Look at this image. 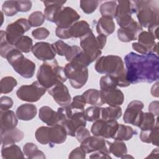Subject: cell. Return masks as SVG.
I'll list each match as a JSON object with an SVG mask.
<instances>
[{"label": "cell", "mask_w": 159, "mask_h": 159, "mask_svg": "<svg viewBox=\"0 0 159 159\" xmlns=\"http://www.w3.org/2000/svg\"><path fill=\"white\" fill-rule=\"evenodd\" d=\"M2 12L6 16H13L19 11L16 6V1H6L2 6Z\"/></svg>", "instance_id": "obj_45"}, {"label": "cell", "mask_w": 159, "mask_h": 159, "mask_svg": "<svg viewBox=\"0 0 159 159\" xmlns=\"http://www.w3.org/2000/svg\"><path fill=\"white\" fill-rule=\"evenodd\" d=\"M117 6V1H106L100 6V12L102 16L114 18Z\"/></svg>", "instance_id": "obj_35"}, {"label": "cell", "mask_w": 159, "mask_h": 159, "mask_svg": "<svg viewBox=\"0 0 159 159\" xmlns=\"http://www.w3.org/2000/svg\"><path fill=\"white\" fill-rule=\"evenodd\" d=\"M14 46L8 42L6 39V32L1 30V43H0V55L1 57L6 58L7 54L12 50Z\"/></svg>", "instance_id": "obj_42"}, {"label": "cell", "mask_w": 159, "mask_h": 159, "mask_svg": "<svg viewBox=\"0 0 159 159\" xmlns=\"http://www.w3.org/2000/svg\"><path fill=\"white\" fill-rule=\"evenodd\" d=\"M95 70L101 74L112 75L118 81V86L125 88L130 83L126 78V70L124 63L119 56L109 55L98 58L94 65Z\"/></svg>", "instance_id": "obj_2"}, {"label": "cell", "mask_w": 159, "mask_h": 159, "mask_svg": "<svg viewBox=\"0 0 159 159\" xmlns=\"http://www.w3.org/2000/svg\"><path fill=\"white\" fill-rule=\"evenodd\" d=\"M158 120H157L154 128L150 130H141L140 139L142 142L152 143L153 145L158 146Z\"/></svg>", "instance_id": "obj_30"}, {"label": "cell", "mask_w": 159, "mask_h": 159, "mask_svg": "<svg viewBox=\"0 0 159 159\" xmlns=\"http://www.w3.org/2000/svg\"><path fill=\"white\" fill-rule=\"evenodd\" d=\"M32 35L35 39L43 40L48 37L50 32L45 27H39L34 29L32 32Z\"/></svg>", "instance_id": "obj_49"}, {"label": "cell", "mask_w": 159, "mask_h": 159, "mask_svg": "<svg viewBox=\"0 0 159 159\" xmlns=\"http://www.w3.org/2000/svg\"><path fill=\"white\" fill-rule=\"evenodd\" d=\"M99 84L101 91H104L116 88L118 86V81L115 76L106 75L101 78Z\"/></svg>", "instance_id": "obj_40"}, {"label": "cell", "mask_w": 159, "mask_h": 159, "mask_svg": "<svg viewBox=\"0 0 159 159\" xmlns=\"http://www.w3.org/2000/svg\"><path fill=\"white\" fill-rule=\"evenodd\" d=\"M80 39V47L82 52L78 56L77 60L88 67L94 60L99 58L102 53L101 50L99 48L96 38L93 32Z\"/></svg>", "instance_id": "obj_6"}, {"label": "cell", "mask_w": 159, "mask_h": 159, "mask_svg": "<svg viewBox=\"0 0 159 159\" xmlns=\"http://www.w3.org/2000/svg\"><path fill=\"white\" fill-rule=\"evenodd\" d=\"M119 123L116 120H104L99 119L93 122L91 132L93 135L102 137L105 139H112L114 136L117 128Z\"/></svg>", "instance_id": "obj_10"}, {"label": "cell", "mask_w": 159, "mask_h": 159, "mask_svg": "<svg viewBox=\"0 0 159 159\" xmlns=\"http://www.w3.org/2000/svg\"><path fill=\"white\" fill-rule=\"evenodd\" d=\"M14 47L21 52L29 53L32 50L33 41L29 36L23 35L17 41Z\"/></svg>", "instance_id": "obj_38"}, {"label": "cell", "mask_w": 159, "mask_h": 159, "mask_svg": "<svg viewBox=\"0 0 159 159\" xmlns=\"http://www.w3.org/2000/svg\"><path fill=\"white\" fill-rule=\"evenodd\" d=\"M6 58L14 70L25 78H31L35 71V64L30 60L24 57L20 51L14 47L7 54Z\"/></svg>", "instance_id": "obj_5"}, {"label": "cell", "mask_w": 159, "mask_h": 159, "mask_svg": "<svg viewBox=\"0 0 159 159\" xmlns=\"http://www.w3.org/2000/svg\"><path fill=\"white\" fill-rule=\"evenodd\" d=\"M122 114V109L120 106H109L102 107L101 119L104 120H117Z\"/></svg>", "instance_id": "obj_33"}, {"label": "cell", "mask_w": 159, "mask_h": 159, "mask_svg": "<svg viewBox=\"0 0 159 159\" xmlns=\"http://www.w3.org/2000/svg\"><path fill=\"white\" fill-rule=\"evenodd\" d=\"M80 19V16L73 8L63 7L58 13L55 23L61 28H69Z\"/></svg>", "instance_id": "obj_16"}, {"label": "cell", "mask_w": 159, "mask_h": 159, "mask_svg": "<svg viewBox=\"0 0 159 159\" xmlns=\"http://www.w3.org/2000/svg\"><path fill=\"white\" fill-rule=\"evenodd\" d=\"M158 153H159V152H158V148H155L154 150H152V152H151L150 155H148L147 158H153V155H155L158 156Z\"/></svg>", "instance_id": "obj_62"}, {"label": "cell", "mask_w": 159, "mask_h": 159, "mask_svg": "<svg viewBox=\"0 0 159 159\" xmlns=\"http://www.w3.org/2000/svg\"><path fill=\"white\" fill-rule=\"evenodd\" d=\"M135 14V7L133 1H117L115 18L120 27L127 25L133 19L132 15Z\"/></svg>", "instance_id": "obj_11"}, {"label": "cell", "mask_w": 159, "mask_h": 159, "mask_svg": "<svg viewBox=\"0 0 159 159\" xmlns=\"http://www.w3.org/2000/svg\"><path fill=\"white\" fill-rule=\"evenodd\" d=\"M39 116L40 119L48 126L58 124V116L57 112L53 111L49 106H42L39 109Z\"/></svg>", "instance_id": "obj_27"}, {"label": "cell", "mask_w": 159, "mask_h": 159, "mask_svg": "<svg viewBox=\"0 0 159 159\" xmlns=\"http://www.w3.org/2000/svg\"><path fill=\"white\" fill-rule=\"evenodd\" d=\"M132 47L135 51L142 55H147L149 53L148 50L139 42L133 43L132 44Z\"/></svg>", "instance_id": "obj_56"}, {"label": "cell", "mask_w": 159, "mask_h": 159, "mask_svg": "<svg viewBox=\"0 0 159 159\" xmlns=\"http://www.w3.org/2000/svg\"><path fill=\"white\" fill-rule=\"evenodd\" d=\"M134 158V157L131 155H129L127 154H125V155H124L121 158Z\"/></svg>", "instance_id": "obj_63"}, {"label": "cell", "mask_w": 159, "mask_h": 159, "mask_svg": "<svg viewBox=\"0 0 159 159\" xmlns=\"http://www.w3.org/2000/svg\"><path fill=\"white\" fill-rule=\"evenodd\" d=\"M138 42L145 47L149 53L158 55V43L155 42V37L149 32L142 31L137 37Z\"/></svg>", "instance_id": "obj_23"}, {"label": "cell", "mask_w": 159, "mask_h": 159, "mask_svg": "<svg viewBox=\"0 0 159 159\" xmlns=\"http://www.w3.org/2000/svg\"><path fill=\"white\" fill-rule=\"evenodd\" d=\"M148 111L155 116H158L159 112V102L158 101L152 102L148 106Z\"/></svg>", "instance_id": "obj_57"}, {"label": "cell", "mask_w": 159, "mask_h": 159, "mask_svg": "<svg viewBox=\"0 0 159 159\" xmlns=\"http://www.w3.org/2000/svg\"><path fill=\"white\" fill-rule=\"evenodd\" d=\"M80 7L86 14H91L95 11L99 5V1L96 0H81Z\"/></svg>", "instance_id": "obj_44"}, {"label": "cell", "mask_w": 159, "mask_h": 159, "mask_svg": "<svg viewBox=\"0 0 159 159\" xmlns=\"http://www.w3.org/2000/svg\"><path fill=\"white\" fill-rule=\"evenodd\" d=\"M71 38H80L93 32L89 24L86 20H78L68 28Z\"/></svg>", "instance_id": "obj_25"}, {"label": "cell", "mask_w": 159, "mask_h": 159, "mask_svg": "<svg viewBox=\"0 0 159 159\" xmlns=\"http://www.w3.org/2000/svg\"><path fill=\"white\" fill-rule=\"evenodd\" d=\"M47 89L36 81L29 85H22L16 91L17 96L22 101L29 102L38 101L45 93Z\"/></svg>", "instance_id": "obj_8"}, {"label": "cell", "mask_w": 159, "mask_h": 159, "mask_svg": "<svg viewBox=\"0 0 159 159\" xmlns=\"http://www.w3.org/2000/svg\"><path fill=\"white\" fill-rule=\"evenodd\" d=\"M86 153L81 147H78L73 149L70 153L69 158H85Z\"/></svg>", "instance_id": "obj_54"}, {"label": "cell", "mask_w": 159, "mask_h": 159, "mask_svg": "<svg viewBox=\"0 0 159 159\" xmlns=\"http://www.w3.org/2000/svg\"><path fill=\"white\" fill-rule=\"evenodd\" d=\"M44 4V15L45 19L51 22H55L56 18L63 7V4L66 2L65 1H42Z\"/></svg>", "instance_id": "obj_22"}, {"label": "cell", "mask_w": 159, "mask_h": 159, "mask_svg": "<svg viewBox=\"0 0 159 159\" xmlns=\"http://www.w3.org/2000/svg\"><path fill=\"white\" fill-rule=\"evenodd\" d=\"M148 31L151 33L156 39H158V25H153L148 28Z\"/></svg>", "instance_id": "obj_60"}, {"label": "cell", "mask_w": 159, "mask_h": 159, "mask_svg": "<svg viewBox=\"0 0 159 159\" xmlns=\"http://www.w3.org/2000/svg\"><path fill=\"white\" fill-rule=\"evenodd\" d=\"M31 26L29 20L25 18H20L15 22L9 24L6 30L7 40L12 45L14 46L17 41L27 32Z\"/></svg>", "instance_id": "obj_9"}, {"label": "cell", "mask_w": 159, "mask_h": 159, "mask_svg": "<svg viewBox=\"0 0 159 159\" xmlns=\"http://www.w3.org/2000/svg\"><path fill=\"white\" fill-rule=\"evenodd\" d=\"M45 19L44 14L41 11H35L29 16V22L31 27H39L42 25Z\"/></svg>", "instance_id": "obj_43"}, {"label": "cell", "mask_w": 159, "mask_h": 159, "mask_svg": "<svg viewBox=\"0 0 159 159\" xmlns=\"http://www.w3.org/2000/svg\"><path fill=\"white\" fill-rule=\"evenodd\" d=\"M23 152L28 158H46L44 153L38 149V147L32 142H27L23 147Z\"/></svg>", "instance_id": "obj_34"}, {"label": "cell", "mask_w": 159, "mask_h": 159, "mask_svg": "<svg viewBox=\"0 0 159 159\" xmlns=\"http://www.w3.org/2000/svg\"><path fill=\"white\" fill-rule=\"evenodd\" d=\"M90 158H102V159H109L112 158V157L110 156V154L102 152H94L93 153H92L89 156Z\"/></svg>", "instance_id": "obj_58"}, {"label": "cell", "mask_w": 159, "mask_h": 159, "mask_svg": "<svg viewBox=\"0 0 159 159\" xmlns=\"http://www.w3.org/2000/svg\"><path fill=\"white\" fill-rule=\"evenodd\" d=\"M33 55L39 60L48 61L55 58L56 52L52 44L45 42L35 43L32 48Z\"/></svg>", "instance_id": "obj_17"}, {"label": "cell", "mask_w": 159, "mask_h": 159, "mask_svg": "<svg viewBox=\"0 0 159 159\" xmlns=\"http://www.w3.org/2000/svg\"><path fill=\"white\" fill-rule=\"evenodd\" d=\"M111 142L98 136H89L81 143L80 147L86 153L99 151L108 154L111 153L110 146Z\"/></svg>", "instance_id": "obj_13"}, {"label": "cell", "mask_w": 159, "mask_h": 159, "mask_svg": "<svg viewBox=\"0 0 159 159\" xmlns=\"http://www.w3.org/2000/svg\"><path fill=\"white\" fill-rule=\"evenodd\" d=\"M126 78L130 84L153 83L159 79V58L156 53L139 55L134 52L124 57Z\"/></svg>", "instance_id": "obj_1"}, {"label": "cell", "mask_w": 159, "mask_h": 159, "mask_svg": "<svg viewBox=\"0 0 159 159\" xmlns=\"http://www.w3.org/2000/svg\"><path fill=\"white\" fill-rule=\"evenodd\" d=\"M48 127L41 126L39 127L35 133V136L38 141L42 145L48 144Z\"/></svg>", "instance_id": "obj_46"}, {"label": "cell", "mask_w": 159, "mask_h": 159, "mask_svg": "<svg viewBox=\"0 0 159 159\" xmlns=\"http://www.w3.org/2000/svg\"><path fill=\"white\" fill-rule=\"evenodd\" d=\"M111 153H112L117 158H122L127 153V148L123 141L115 140L111 143L110 146Z\"/></svg>", "instance_id": "obj_39"}, {"label": "cell", "mask_w": 159, "mask_h": 159, "mask_svg": "<svg viewBox=\"0 0 159 159\" xmlns=\"http://www.w3.org/2000/svg\"><path fill=\"white\" fill-rule=\"evenodd\" d=\"M101 98L104 104L109 106H120L124 101V95L122 91L117 88L100 91Z\"/></svg>", "instance_id": "obj_19"}, {"label": "cell", "mask_w": 159, "mask_h": 159, "mask_svg": "<svg viewBox=\"0 0 159 159\" xmlns=\"http://www.w3.org/2000/svg\"><path fill=\"white\" fill-rule=\"evenodd\" d=\"M89 136H91L90 132L85 127H81L78 128L75 132V137L80 143L83 142Z\"/></svg>", "instance_id": "obj_50"}, {"label": "cell", "mask_w": 159, "mask_h": 159, "mask_svg": "<svg viewBox=\"0 0 159 159\" xmlns=\"http://www.w3.org/2000/svg\"><path fill=\"white\" fill-rule=\"evenodd\" d=\"M81 52H82V49L80 47L77 45H71L70 49V51L68 52L67 55H65L66 60L68 61L71 62Z\"/></svg>", "instance_id": "obj_53"}, {"label": "cell", "mask_w": 159, "mask_h": 159, "mask_svg": "<svg viewBox=\"0 0 159 159\" xmlns=\"http://www.w3.org/2000/svg\"><path fill=\"white\" fill-rule=\"evenodd\" d=\"M56 35L61 39H67L71 38L68 28H61L57 27L55 30Z\"/></svg>", "instance_id": "obj_55"}, {"label": "cell", "mask_w": 159, "mask_h": 159, "mask_svg": "<svg viewBox=\"0 0 159 159\" xmlns=\"http://www.w3.org/2000/svg\"><path fill=\"white\" fill-rule=\"evenodd\" d=\"M37 113V109L35 105L26 103L19 106L17 110L16 114L17 117L21 120H30L33 119Z\"/></svg>", "instance_id": "obj_26"}, {"label": "cell", "mask_w": 159, "mask_h": 159, "mask_svg": "<svg viewBox=\"0 0 159 159\" xmlns=\"http://www.w3.org/2000/svg\"><path fill=\"white\" fill-rule=\"evenodd\" d=\"M86 101L83 95H77L73 97L72 102L70 104L71 107L76 111H84Z\"/></svg>", "instance_id": "obj_48"}, {"label": "cell", "mask_w": 159, "mask_h": 159, "mask_svg": "<svg viewBox=\"0 0 159 159\" xmlns=\"http://www.w3.org/2000/svg\"><path fill=\"white\" fill-rule=\"evenodd\" d=\"M135 14L139 24L148 28L159 24V8L158 1H133Z\"/></svg>", "instance_id": "obj_4"}, {"label": "cell", "mask_w": 159, "mask_h": 159, "mask_svg": "<svg viewBox=\"0 0 159 159\" xmlns=\"http://www.w3.org/2000/svg\"><path fill=\"white\" fill-rule=\"evenodd\" d=\"M84 111L74 109L73 112L61 123V125L65 129L67 135L75 137V132L78 128L86 127L87 120L84 114Z\"/></svg>", "instance_id": "obj_14"}, {"label": "cell", "mask_w": 159, "mask_h": 159, "mask_svg": "<svg viewBox=\"0 0 159 159\" xmlns=\"http://www.w3.org/2000/svg\"><path fill=\"white\" fill-rule=\"evenodd\" d=\"M47 91L51 95L54 101L60 106H68L71 103V96L68 88L63 83L58 84Z\"/></svg>", "instance_id": "obj_18"}, {"label": "cell", "mask_w": 159, "mask_h": 159, "mask_svg": "<svg viewBox=\"0 0 159 159\" xmlns=\"http://www.w3.org/2000/svg\"><path fill=\"white\" fill-rule=\"evenodd\" d=\"M96 40L98 43V45L99 47V48L102 50L106 45L107 37L103 34H98V35L96 37Z\"/></svg>", "instance_id": "obj_59"}, {"label": "cell", "mask_w": 159, "mask_h": 159, "mask_svg": "<svg viewBox=\"0 0 159 159\" xmlns=\"http://www.w3.org/2000/svg\"><path fill=\"white\" fill-rule=\"evenodd\" d=\"M158 81H157V83L152 86V88H151V94L153 97H158Z\"/></svg>", "instance_id": "obj_61"}, {"label": "cell", "mask_w": 159, "mask_h": 159, "mask_svg": "<svg viewBox=\"0 0 159 159\" xmlns=\"http://www.w3.org/2000/svg\"><path fill=\"white\" fill-rule=\"evenodd\" d=\"M143 103L138 100L131 101L127 106L123 116L125 123L139 127L142 122L143 112Z\"/></svg>", "instance_id": "obj_12"}, {"label": "cell", "mask_w": 159, "mask_h": 159, "mask_svg": "<svg viewBox=\"0 0 159 159\" xmlns=\"http://www.w3.org/2000/svg\"><path fill=\"white\" fill-rule=\"evenodd\" d=\"M158 120V118L155 119V116L151 112H143L142 122L139 126L141 130H150L154 128L156 123Z\"/></svg>", "instance_id": "obj_36"}, {"label": "cell", "mask_w": 159, "mask_h": 159, "mask_svg": "<svg viewBox=\"0 0 159 159\" xmlns=\"http://www.w3.org/2000/svg\"><path fill=\"white\" fill-rule=\"evenodd\" d=\"M86 103L94 106L100 107L104 104L101 98L100 91L96 89H89L83 93Z\"/></svg>", "instance_id": "obj_32"}, {"label": "cell", "mask_w": 159, "mask_h": 159, "mask_svg": "<svg viewBox=\"0 0 159 159\" xmlns=\"http://www.w3.org/2000/svg\"><path fill=\"white\" fill-rule=\"evenodd\" d=\"M17 84V80L12 76H5L0 82V91L2 94H7L12 91Z\"/></svg>", "instance_id": "obj_37"}, {"label": "cell", "mask_w": 159, "mask_h": 159, "mask_svg": "<svg viewBox=\"0 0 159 159\" xmlns=\"http://www.w3.org/2000/svg\"><path fill=\"white\" fill-rule=\"evenodd\" d=\"M32 6L30 1H16V6L19 12H28L31 9Z\"/></svg>", "instance_id": "obj_52"}, {"label": "cell", "mask_w": 159, "mask_h": 159, "mask_svg": "<svg viewBox=\"0 0 159 159\" xmlns=\"http://www.w3.org/2000/svg\"><path fill=\"white\" fill-rule=\"evenodd\" d=\"M115 28L116 25L113 19L104 16L98 19L96 26L97 33L98 34H103L106 37L112 34L114 32Z\"/></svg>", "instance_id": "obj_24"}, {"label": "cell", "mask_w": 159, "mask_h": 159, "mask_svg": "<svg viewBox=\"0 0 159 159\" xmlns=\"http://www.w3.org/2000/svg\"><path fill=\"white\" fill-rule=\"evenodd\" d=\"M64 71L73 88H81L88 81V67L78 62L71 61L67 63L64 68Z\"/></svg>", "instance_id": "obj_7"}, {"label": "cell", "mask_w": 159, "mask_h": 159, "mask_svg": "<svg viewBox=\"0 0 159 159\" xmlns=\"http://www.w3.org/2000/svg\"><path fill=\"white\" fill-rule=\"evenodd\" d=\"M102 107L92 106L88 107L84 111V114L86 120L89 122H94L101 119Z\"/></svg>", "instance_id": "obj_41"}, {"label": "cell", "mask_w": 159, "mask_h": 159, "mask_svg": "<svg viewBox=\"0 0 159 159\" xmlns=\"http://www.w3.org/2000/svg\"><path fill=\"white\" fill-rule=\"evenodd\" d=\"M13 100L8 96H2L0 99V109L1 111H6L11 109L13 106Z\"/></svg>", "instance_id": "obj_51"}, {"label": "cell", "mask_w": 159, "mask_h": 159, "mask_svg": "<svg viewBox=\"0 0 159 159\" xmlns=\"http://www.w3.org/2000/svg\"><path fill=\"white\" fill-rule=\"evenodd\" d=\"M67 133L65 129L61 124L50 126L48 129V140L50 147H53L55 144H61L65 142Z\"/></svg>", "instance_id": "obj_20"}, {"label": "cell", "mask_w": 159, "mask_h": 159, "mask_svg": "<svg viewBox=\"0 0 159 159\" xmlns=\"http://www.w3.org/2000/svg\"><path fill=\"white\" fill-rule=\"evenodd\" d=\"M17 124V117L13 111H0V133L16 128Z\"/></svg>", "instance_id": "obj_21"}, {"label": "cell", "mask_w": 159, "mask_h": 159, "mask_svg": "<svg viewBox=\"0 0 159 159\" xmlns=\"http://www.w3.org/2000/svg\"><path fill=\"white\" fill-rule=\"evenodd\" d=\"M56 53L60 56H65L67 55L71 48L70 45L60 40L52 43Z\"/></svg>", "instance_id": "obj_47"}, {"label": "cell", "mask_w": 159, "mask_h": 159, "mask_svg": "<svg viewBox=\"0 0 159 159\" xmlns=\"http://www.w3.org/2000/svg\"><path fill=\"white\" fill-rule=\"evenodd\" d=\"M1 156L3 159L24 158V153L18 145L12 143L2 145Z\"/></svg>", "instance_id": "obj_29"}, {"label": "cell", "mask_w": 159, "mask_h": 159, "mask_svg": "<svg viewBox=\"0 0 159 159\" xmlns=\"http://www.w3.org/2000/svg\"><path fill=\"white\" fill-rule=\"evenodd\" d=\"M37 81L47 89L54 86L63 83L67 80L64 68L58 65L57 60L45 61L39 67L37 73Z\"/></svg>", "instance_id": "obj_3"}, {"label": "cell", "mask_w": 159, "mask_h": 159, "mask_svg": "<svg viewBox=\"0 0 159 159\" xmlns=\"http://www.w3.org/2000/svg\"><path fill=\"white\" fill-rule=\"evenodd\" d=\"M1 142L2 145L12 144L21 141L24 137V132L17 128H14L11 130L0 133Z\"/></svg>", "instance_id": "obj_28"}, {"label": "cell", "mask_w": 159, "mask_h": 159, "mask_svg": "<svg viewBox=\"0 0 159 159\" xmlns=\"http://www.w3.org/2000/svg\"><path fill=\"white\" fill-rule=\"evenodd\" d=\"M137 134V131L134 130L130 126L119 124L117 130L112 139L114 140L127 141L131 139L133 135Z\"/></svg>", "instance_id": "obj_31"}, {"label": "cell", "mask_w": 159, "mask_h": 159, "mask_svg": "<svg viewBox=\"0 0 159 159\" xmlns=\"http://www.w3.org/2000/svg\"><path fill=\"white\" fill-rule=\"evenodd\" d=\"M142 31H143V27L133 19L127 25L117 30V37L122 42L136 40Z\"/></svg>", "instance_id": "obj_15"}]
</instances>
